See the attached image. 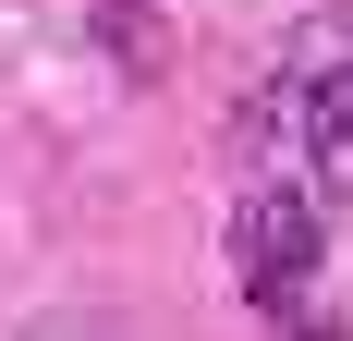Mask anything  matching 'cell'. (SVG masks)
Returning a JSON list of instances; mask_svg holds the SVG:
<instances>
[{
  "label": "cell",
  "mask_w": 353,
  "mask_h": 341,
  "mask_svg": "<svg viewBox=\"0 0 353 341\" xmlns=\"http://www.w3.org/2000/svg\"><path fill=\"white\" fill-rule=\"evenodd\" d=\"M317 244H329V220H317V195H305V183H256V195L232 207V269H244L256 305H281L292 280L317 269Z\"/></svg>",
  "instance_id": "1"
},
{
  "label": "cell",
  "mask_w": 353,
  "mask_h": 341,
  "mask_svg": "<svg viewBox=\"0 0 353 341\" xmlns=\"http://www.w3.org/2000/svg\"><path fill=\"white\" fill-rule=\"evenodd\" d=\"M98 37H110L134 73H171V25H159V12H134V0H98Z\"/></svg>",
  "instance_id": "2"
}]
</instances>
